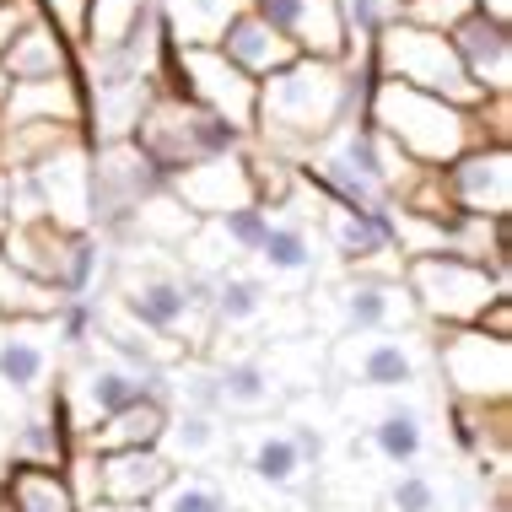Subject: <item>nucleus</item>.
I'll list each match as a JSON object with an SVG mask.
<instances>
[{"label":"nucleus","instance_id":"nucleus-36","mask_svg":"<svg viewBox=\"0 0 512 512\" xmlns=\"http://www.w3.org/2000/svg\"><path fill=\"white\" fill-rule=\"evenodd\" d=\"M383 512H442V491L426 469H399L383 486Z\"/></svg>","mask_w":512,"mask_h":512},{"label":"nucleus","instance_id":"nucleus-6","mask_svg":"<svg viewBox=\"0 0 512 512\" xmlns=\"http://www.w3.org/2000/svg\"><path fill=\"white\" fill-rule=\"evenodd\" d=\"M141 399H162V372H146L124 356L103 351V345H87V351L71 356V367L54 383V405H60L65 426L81 437L87 426L108 421L114 410H130Z\"/></svg>","mask_w":512,"mask_h":512},{"label":"nucleus","instance_id":"nucleus-21","mask_svg":"<svg viewBox=\"0 0 512 512\" xmlns=\"http://www.w3.org/2000/svg\"><path fill=\"white\" fill-rule=\"evenodd\" d=\"M168 195L184 205V211L195 216V221L227 216V211H238V205H259V195H254V168H248V151L184 168V173H178L173 184H168Z\"/></svg>","mask_w":512,"mask_h":512},{"label":"nucleus","instance_id":"nucleus-2","mask_svg":"<svg viewBox=\"0 0 512 512\" xmlns=\"http://www.w3.org/2000/svg\"><path fill=\"white\" fill-rule=\"evenodd\" d=\"M108 302L141 324L146 335L178 345V351H205L211 340V313H205V281H195L178 254L146 243H114L108 248Z\"/></svg>","mask_w":512,"mask_h":512},{"label":"nucleus","instance_id":"nucleus-22","mask_svg":"<svg viewBox=\"0 0 512 512\" xmlns=\"http://www.w3.org/2000/svg\"><path fill=\"white\" fill-rule=\"evenodd\" d=\"M448 44L459 54L464 76L475 81L486 98H512V27L469 11L464 22L448 27Z\"/></svg>","mask_w":512,"mask_h":512},{"label":"nucleus","instance_id":"nucleus-39","mask_svg":"<svg viewBox=\"0 0 512 512\" xmlns=\"http://www.w3.org/2000/svg\"><path fill=\"white\" fill-rule=\"evenodd\" d=\"M33 6H38V17L65 38V44H76V49L87 44V6H92V0H33Z\"/></svg>","mask_w":512,"mask_h":512},{"label":"nucleus","instance_id":"nucleus-3","mask_svg":"<svg viewBox=\"0 0 512 512\" xmlns=\"http://www.w3.org/2000/svg\"><path fill=\"white\" fill-rule=\"evenodd\" d=\"M362 119L389 141L399 157H410L415 168H448L453 157H464L469 146H480V119L469 108H453L442 98H426L415 87H399V81L372 76L367 98H362Z\"/></svg>","mask_w":512,"mask_h":512},{"label":"nucleus","instance_id":"nucleus-25","mask_svg":"<svg viewBox=\"0 0 512 512\" xmlns=\"http://www.w3.org/2000/svg\"><path fill=\"white\" fill-rule=\"evenodd\" d=\"M0 124H87V87L81 76L54 81H11V98L0 108Z\"/></svg>","mask_w":512,"mask_h":512},{"label":"nucleus","instance_id":"nucleus-41","mask_svg":"<svg viewBox=\"0 0 512 512\" xmlns=\"http://www.w3.org/2000/svg\"><path fill=\"white\" fill-rule=\"evenodd\" d=\"M475 11L491 17V22H502V27H512V0H475Z\"/></svg>","mask_w":512,"mask_h":512},{"label":"nucleus","instance_id":"nucleus-38","mask_svg":"<svg viewBox=\"0 0 512 512\" xmlns=\"http://www.w3.org/2000/svg\"><path fill=\"white\" fill-rule=\"evenodd\" d=\"M475 11V0H394L389 17L410 22V27H432V33H448L453 22H464Z\"/></svg>","mask_w":512,"mask_h":512},{"label":"nucleus","instance_id":"nucleus-37","mask_svg":"<svg viewBox=\"0 0 512 512\" xmlns=\"http://www.w3.org/2000/svg\"><path fill=\"white\" fill-rule=\"evenodd\" d=\"M216 221V232L227 238V248L238 259H254V248L259 238H265V227H270V205H238V211H227V216H211Z\"/></svg>","mask_w":512,"mask_h":512},{"label":"nucleus","instance_id":"nucleus-14","mask_svg":"<svg viewBox=\"0 0 512 512\" xmlns=\"http://www.w3.org/2000/svg\"><path fill=\"white\" fill-rule=\"evenodd\" d=\"M335 415H362V448L378 464H389L394 475L399 469H415L426 459V448H432V437H426V405L410 399V389H394V394L340 389Z\"/></svg>","mask_w":512,"mask_h":512},{"label":"nucleus","instance_id":"nucleus-30","mask_svg":"<svg viewBox=\"0 0 512 512\" xmlns=\"http://www.w3.org/2000/svg\"><path fill=\"white\" fill-rule=\"evenodd\" d=\"M243 0H157L162 17V38L173 49H216L221 27L238 11Z\"/></svg>","mask_w":512,"mask_h":512},{"label":"nucleus","instance_id":"nucleus-42","mask_svg":"<svg viewBox=\"0 0 512 512\" xmlns=\"http://www.w3.org/2000/svg\"><path fill=\"white\" fill-rule=\"evenodd\" d=\"M11 232V173H0V238Z\"/></svg>","mask_w":512,"mask_h":512},{"label":"nucleus","instance_id":"nucleus-9","mask_svg":"<svg viewBox=\"0 0 512 512\" xmlns=\"http://www.w3.org/2000/svg\"><path fill=\"white\" fill-rule=\"evenodd\" d=\"M308 318H313L318 340L378 335V329H421L405 281L399 275H372V270H351L340 286H324V302L308 297Z\"/></svg>","mask_w":512,"mask_h":512},{"label":"nucleus","instance_id":"nucleus-31","mask_svg":"<svg viewBox=\"0 0 512 512\" xmlns=\"http://www.w3.org/2000/svg\"><path fill=\"white\" fill-rule=\"evenodd\" d=\"M448 432L453 442L480 464L507 459V405H469V399H448Z\"/></svg>","mask_w":512,"mask_h":512},{"label":"nucleus","instance_id":"nucleus-23","mask_svg":"<svg viewBox=\"0 0 512 512\" xmlns=\"http://www.w3.org/2000/svg\"><path fill=\"white\" fill-rule=\"evenodd\" d=\"M216 367V399H221V415H238V421H259V415H281L286 405V389L281 378L270 372V362L259 351H227V356H211Z\"/></svg>","mask_w":512,"mask_h":512},{"label":"nucleus","instance_id":"nucleus-24","mask_svg":"<svg viewBox=\"0 0 512 512\" xmlns=\"http://www.w3.org/2000/svg\"><path fill=\"white\" fill-rule=\"evenodd\" d=\"M216 54L232 65V71H243L248 81H254V87H259V81H270L275 71H286V65L297 60V49L286 44V38L275 33L265 17H254L248 6H238V11L227 17V27H221V38H216Z\"/></svg>","mask_w":512,"mask_h":512},{"label":"nucleus","instance_id":"nucleus-13","mask_svg":"<svg viewBox=\"0 0 512 512\" xmlns=\"http://www.w3.org/2000/svg\"><path fill=\"white\" fill-rule=\"evenodd\" d=\"M432 367L448 383V399H469V405H507L512 399V340L486 335L480 324L442 329L432 340Z\"/></svg>","mask_w":512,"mask_h":512},{"label":"nucleus","instance_id":"nucleus-16","mask_svg":"<svg viewBox=\"0 0 512 512\" xmlns=\"http://www.w3.org/2000/svg\"><path fill=\"white\" fill-rule=\"evenodd\" d=\"M17 178H27L44 221H54L60 232H92V146L87 141L60 146L49 162H38L33 173H17Z\"/></svg>","mask_w":512,"mask_h":512},{"label":"nucleus","instance_id":"nucleus-26","mask_svg":"<svg viewBox=\"0 0 512 512\" xmlns=\"http://www.w3.org/2000/svg\"><path fill=\"white\" fill-rule=\"evenodd\" d=\"M162 453L173 459V469H205L211 475V469H221V459H232V421L205 410H168Z\"/></svg>","mask_w":512,"mask_h":512},{"label":"nucleus","instance_id":"nucleus-34","mask_svg":"<svg viewBox=\"0 0 512 512\" xmlns=\"http://www.w3.org/2000/svg\"><path fill=\"white\" fill-rule=\"evenodd\" d=\"M151 11H157V0H92L87 6V44H81V54L124 44V38L135 33V22L151 17Z\"/></svg>","mask_w":512,"mask_h":512},{"label":"nucleus","instance_id":"nucleus-29","mask_svg":"<svg viewBox=\"0 0 512 512\" xmlns=\"http://www.w3.org/2000/svg\"><path fill=\"white\" fill-rule=\"evenodd\" d=\"M0 512H81L65 469L6 464L0 469Z\"/></svg>","mask_w":512,"mask_h":512},{"label":"nucleus","instance_id":"nucleus-46","mask_svg":"<svg viewBox=\"0 0 512 512\" xmlns=\"http://www.w3.org/2000/svg\"><path fill=\"white\" fill-rule=\"evenodd\" d=\"M6 324H11V318H0V335H6Z\"/></svg>","mask_w":512,"mask_h":512},{"label":"nucleus","instance_id":"nucleus-11","mask_svg":"<svg viewBox=\"0 0 512 512\" xmlns=\"http://www.w3.org/2000/svg\"><path fill=\"white\" fill-rule=\"evenodd\" d=\"M157 92H173V98H189V103L211 108L216 119H227L232 130H243V135L254 130L259 87L243 71H232L216 49H173V44H162Z\"/></svg>","mask_w":512,"mask_h":512},{"label":"nucleus","instance_id":"nucleus-1","mask_svg":"<svg viewBox=\"0 0 512 512\" xmlns=\"http://www.w3.org/2000/svg\"><path fill=\"white\" fill-rule=\"evenodd\" d=\"M367 81H372V60L362 38H351L345 60H302L297 54L286 71L259 81L248 141H259V151H270V157L297 162L324 135H335L345 119L362 114Z\"/></svg>","mask_w":512,"mask_h":512},{"label":"nucleus","instance_id":"nucleus-4","mask_svg":"<svg viewBox=\"0 0 512 512\" xmlns=\"http://www.w3.org/2000/svg\"><path fill=\"white\" fill-rule=\"evenodd\" d=\"M367 60H372V76L399 81V87H415V92L442 98L453 108H469V114L486 103V92L464 76L448 33H432V27H410V22L389 17L378 33L367 38Z\"/></svg>","mask_w":512,"mask_h":512},{"label":"nucleus","instance_id":"nucleus-10","mask_svg":"<svg viewBox=\"0 0 512 512\" xmlns=\"http://www.w3.org/2000/svg\"><path fill=\"white\" fill-rule=\"evenodd\" d=\"M232 475L227 486H243L248 496H292L308 502V486L318 469L308 464L302 442L292 437L286 421H232Z\"/></svg>","mask_w":512,"mask_h":512},{"label":"nucleus","instance_id":"nucleus-28","mask_svg":"<svg viewBox=\"0 0 512 512\" xmlns=\"http://www.w3.org/2000/svg\"><path fill=\"white\" fill-rule=\"evenodd\" d=\"M0 71L11 81H54V76H81V49L65 44L54 27L38 17L27 33L0 54Z\"/></svg>","mask_w":512,"mask_h":512},{"label":"nucleus","instance_id":"nucleus-20","mask_svg":"<svg viewBox=\"0 0 512 512\" xmlns=\"http://www.w3.org/2000/svg\"><path fill=\"white\" fill-rule=\"evenodd\" d=\"M318 259H324V243H318V227L302 211V189H292V200L281 211H270V227L248 265L270 281H308V275H318Z\"/></svg>","mask_w":512,"mask_h":512},{"label":"nucleus","instance_id":"nucleus-32","mask_svg":"<svg viewBox=\"0 0 512 512\" xmlns=\"http://www.w3.org/2000/svg\"><path fill=\"white\" fill-rule=\"evenodd\" d=\"M195 227H200V221L189 216L184 205L168 195V189H162L157 200H146L141 211L130 216V227H124L119 243H146V248H168V254H178V248H184V238H189Z\"/></svg>","mask_w":512,"mask_h":512},{"label":"nucleus","instance_id":"nucleus-8","mask_svg":"<svg viewBox=\"0 0 512 512\" xmlns=\"http://www.w3.org/2000/svg\"><path fill=\"white\" fill-rule=\"evenodd\" d=\"M324 367L340 389H372V394L415 389V383L432 372V340H426L421 329L345 335V340H329Z\"/></svg>","mask_w":512,"mask_h":512},{"label":"nucleus","instance_id":"nucleus-5","mask_svg":"<svg viewBox=\"0 0 512 512\" xmlns=\"http://www.w3.org/2000/svg\"><path fill=\"white\" fill-rule=\"evenodd\" d=\"M130 141L168 173V184L184 168H195V162L238 157V151L254 146L243 130H232L227 119H216L211 108H200L189 98H173V92H157V98L146 103V114H141V124H135Z\"/></svg>","mask_w":512,"mask_h":512},{"label":"nucleus","instance_id":"nucleus-33","mask_svg":"<svg viewBox=\"0 0 512 512\" xmlns=\"http://www.w3.org/2000/svg\"><path fill=\"white\" fill-rule=\"evenodd\" d=\"M151 507H157V512H238V507H232L227 480L205 475V469H178Z\"/></svg>","mask_w":512,"mask_h":512},{"label":"nucleus","instance_id":"nucleus-19","mask_svg":"<svg viewBox=\"0 0 512 512\" xmlns=\"http://www.w3.org/2000/svg\"><path fill=\"white\" fill-rule=\"evenodd\" d=\"M275 302H281V292H275L270 275H259L254 265H232L205 281V313H211V340L221 335H248L259 345V329H265V318L275 313ZM205 340V345H211Z\"/></svg>","mask_w":512,"mask_h":512},{"label":"nucleus","instance_id":"nucleus-35","mask_svg":"<svg viewBox=\"0 0 512 512\" xmlns=\"http://www.w3.org/2000/svg\"><path fill=\"white\" fill-rule=\"evenodd\" d=\"M54 308H60V297L0 254V318H49Z\"/></svg>","mask_w":512,"mask_h":512},{"label":"nucleus","instance_id":"nucleus-17","mask_svg":"<svg viewBox=\"0 0 512 512\" xmlns=\"http://www.w3.org/2000/svg\"><path fill=\"white\" fill-rule=\"evenodd\" d=\"M54 378H60V345L49 318H11L0 335V389L17 405H38L54 394Z\"/></svg>","mask_w":512,"mask_h":512},{"label":"nucleus","instance_id":"nucleus-7","mask_svg":"<svg viewBox=\"0 0 512 512\" xmlns=\"http://www.w3.org/2000/svg\"><path fill=\"white\" fill-rule=\"evenodd\" d=\"M399 281H405V292H410L415 318H421V324H432V329L480 324V313H486L496 297H512L486 265L459 259V254H421V259H405Z\"/></svg>","mask_w":512,"mask_h":512},{"label":"nucleus","instance_id":"nucleus-45","mask_svg":"<svg viewBox=\"0 0 512 512\" xmlns=\"http://www.w3.org/2000/svg\"><path fill=\"white\" fill-rule=\"evenodd\" d=\"M6 98H11V76L0 71V108H6Z\"/></svg>","mask_w":512,"mask_h":512},{"label":"nucleus","instance_id":"nucleus-12","mask_svg":"<svg viewBox=\"0 0 512 512\" xmlns=\"http://www.w3.org/2000/svg\"><path fill=\"white\" fill-rule=\"evenodd\" d=\"M168 189V173L146 157L135 141H108L92 146V232L114 248L130 227V216L146 200H157Z\"/></svg>","mask_w":512,"mask_h":512},{"label":"nucleus","instance_id":"nucleus-27","mask_svg":"<svg viewBox=\"0 0 512 512\" xmlns=\"http://www.w3.org/2000/svg\"><path fill=\"white\" fill-rule=\"evenodd\" d=\"M162 432H168V405H162V399H141V405L114 410L108 421L87 426V432L76 437V453H87V459H103V453L162 448Z\"/></svg>","mask_w":512,"mask_h":512},{"label":"nucleus","instance_id":"nucleus-40","mask_svg":"<svg viewBox=\"0 0 512 512\" xmlns=\"http://www.w3.org/2000/svg\"><path fill=\"white\" fill-rule=\"evenodd\" d=\"M33 22H38V6H33V0H0V54L17 44V38H22Z\"/></svg>","mask_w":512,"mask_h":512},{"label":"nucleus","instance_id":"nucleus-43","mask_svg":"<svg viewBox=\"0 0 512 512\" xmlns=\"http://www.w3.org/2000/svg\"><path fill=\"white\" fill-rule=\"evenodd\" d=\"M81 512H157V507H108V502H81Z\"/></svg>","mask_w":512,"mask_h":512},{"label":"nucleus","instance_id":"nucleus-44","mask_svg":"<svg viewBox=\"0 0 512 512\" xmlns=\"http://www.w3.org/2000/svg\"><path fill=\"white\" fill-rule=\"evenodd\" d=\"M6 442H11V421L0 415V469H6Z\"/></svg>","mask_w":512,"mask_h":512},{"label":"nucleus","instance_id":"nucleus-18","mask_svg":"<svg viewBox=\"0 0 512 512\" xmlns=\"http://www.w3.org/2000/svg\"><path fill=\"white\" fill-rule=\"evenodd\" d=\"M243 6L265 17L302 60H345V49H351L340 0H243Z\"/></svg>","mask_w":512,"mask_h":512},{"label":"nucleus","instance_id":"nucleus-15","mask_svg":"<svg viewBox=\"0 0 512 512\" xmlns=\"http://www.w3.org/2000/svg\"><path fill=\"white\" fill-rule=\"evenodd\" d=\"M437 189L453 216L469 221H507L512 216V146H469L448 168H437Z\"/></svg>","mask_w":512,"mask_h":512}]
</instances>
